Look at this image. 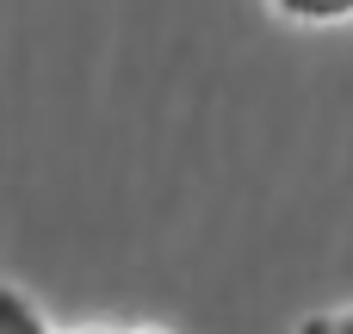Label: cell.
I'll use <instances>...</instances> for the list:
<instances>
[{
	"mask_svg": "<svg viewBox=\"0 0 353 334\" xmlns=\"http://www.w3.org/2000/svg\"><path fill=\"white\" fill-rule=\"evenodd\" d=\"M298 334H353V304L347 310H323V316H304Z\"/></svg>",
	"mask_w": 353,
	"mask_h": 334,
	"instance_id": "3",
	"label": "cell"
},
{
	"mask_svg": "<svg viewBox=\"0 0 353 334\" xmlns=\"http://www.w3.org/2000/svg\"><path fill=\"white\" fill-rule=\"evenodd\" d=\"M81 334H105V328H81Z\"/></svg>",
	"mask_w": 353,
	"mask_h": 334,
	"instance_id": "5",
	"label": "cell"
},
{
	"mask_svg": "<svg viewBox=\"0 0 353 334\" xmlns=\"http://www.w3.org/2000/svg\"><path fill=\"white\" fill-rule=\"evenodd\" d=\"M279 19H292V25H310V31H323V25H353V0H267Z\"/></svg>",
	"mask_w": 353,
	"mask_h": 334,
	"instance_id": "1",
	"label": "cell"
},
{
	"mask_svg": "<svg viewBox=\"0 0 353 334\" xmlns=\"http://www.w3.org/2000/svg\"><path fill=\"white\" fill-rule=\"evenodd\" d=\"M0 334H56V328L43 322V310L19 285H0Z\"/></svg>",
	"mask_w": 353,
	"mask_h": 334,
	"instance_id": "2",
	"label": "cell"
},
{
	"mask_svg": "<svg viewBox=\"0 0 353 334\" xmlns=\"http://www.w3.org/2000/svg\"><path fill=\"white\" fill-rule=\"evenodd\" d=\"M124 334H168V328H124Z\"/></svg>",
	"mask_w": 353,
	"mask_h": 334,
	"instance_id": "4",
	"label": "cell"
}]
</instances>
